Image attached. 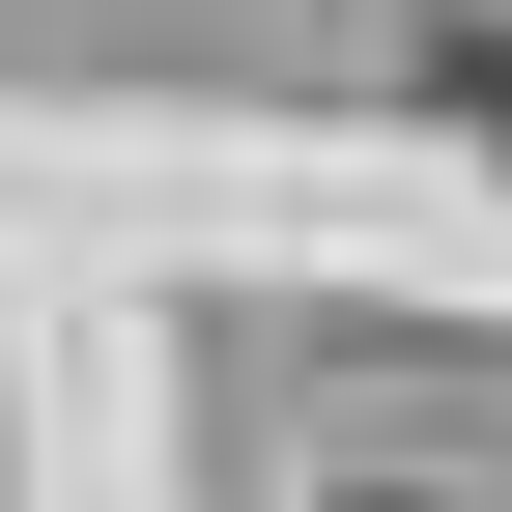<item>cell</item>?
Listing matches in <instances>:
<instances>
[{"label": "cell", "instance_id": "6da1fadb", "mask_svg": "<svg viewBox=\"0 0 512 512\" xmlns=\"http://www.w3.org/2000/svg\"><path fill=\"white\" fill-rule=\"evenodd\" d=\"M484 143H512V29H484Z\"/></svg>", "mask_w": 512, "mask_h": 512}]
</instances>
